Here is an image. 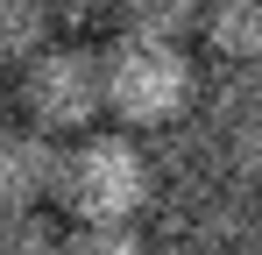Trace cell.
Segmentation results:
<instances>
[{"mask_svg":"<svg viewBox=\"0 0 262 255\" xmlns=\"http://www.w3.org/2000/svg\"><path fill=\"white\" fill-rule=\"evenodd\" d=\"M7 107H14V99H7V78H0V121H7Z\"/></svg>","mask_w":262,"mask_h":255,"instance_id":"obj_11","label":"cell"},{"mask_svg":"<svg viewBox=\"0 0 262 255\" xmlns=\"http://www.w3.org/2000/svg\"><path fill=\"white\" fill-rule=\"evenodd\" d=\"M149 241L142 220H64V248L78 255H135Z\"/></svg>","mask_w":262,"mask_h":255,"instance_id":"obj_9","label":"cell"},{"mask_svg":"<svg viewBox=\"0 0 262 255\" xmlns=\"http://www.w3.org/2000/svg\"><path fill=\"white\" fill-rule=\"evenodd\" d=\"M199 7L206 0H114V29H135V36H199Z\"/></svg>","mask_w":262,"mask_h":255,"instance_id":"obj_6","label":"cell"},{"mask_svg":"<svg viewBox=\"0 0 262 255\" xmlns=\"http://www.w3.org/2000/svg\"><path fill=\"white\" fill-rule=\"evenodd\" d=\"M199 36L220 64H262V0H206Z\"/></svg>","mask_w":262,"mask_h":255,"instance_id":"obj_5","label":"cell"},{"mask_svg":"<svg viewBox=\"0 0 262 255\" xmlns=\"http://www.w3.org/2000/svg\"><path fill=\"white\" fill-rule=\"evenodd\" d=\"M64 248V220L50 206H0V255H50Z\"/></svg>","mask_w":262,"mask_h":255,"instance_id":"obj_7","label":"cell"},{"mask_svg":"<svg viewBox=\"0 0 262 255\" xmlns=\"http://www.w3.org/2000/svg\"><path fill=\"white\" fill-rule=\"evenodd\" d=\"M156 199V163L128 128H85L64 135L50 206L64 220H142Z\"/></svg>","mask_w":262,"mask_h":255,"instance_id":"obj_2","label":"cell"},{"mask_svg":"<svg viewBox=\"0 0 262 255\" xmlns=\"http://www.w3.org/2000/svg\"><path fill=\"white\" fill-rule=\"evenodd\" d=\"M7 99L21 107V121L50 128V135H85L106 99H99V42L85 36H50L43 50H29L14 64Z\"/></svg>","mask_w":262,"mask_h":255,"instance_id":"obj_3","label":"cell"},{"mask_svg":"<svg viewBox=\"0 0 262 255\" xmlns=\"http://www.w3.org/2000/svg\"><path fill=\"white\" fill-rule=\"evenodd\" d=\"M99 99L128 135H170L199 107V57L177 36H135L114 29L99 42Z\"/></svg>","mask_w":262,"mask_h":255,"instance_id":"obj_1","label":"cell"},{"mask_svg":"<svg viewBox=\"0 0 262 255\" xmlns=\"http://www.w3.org/2000/svg\"><path fill=\"white\" fill-rule=\"evenodd\" d=\"M64 135L36 121H0V206H50Z\"/></svg>","mask_w":262,"mask_h":255,"instance_id":"obj_4","label":"cell"},{"mask_svg":"<svg viewBox=\"0 0 262 255\" xmlns=\"http://www.w3.org/2000/svg\"><path fill=\"white\" fill-rule=\"evenodd\" d=\"M50 14V29L57 36H78V29H99V22H114V0H36Z\"/></svg>","mask_w":262,"mask_h":255,"instance_id":"obj_10","label":"cell"},{"mask_svg":"<svg viewBox=\"0 0 262 255\" xmlns=\"http://www.w3.org/2000/svg\"><path fill=\"white\" fill-rule=\"evenodd\" d=\"M57 36L50 29V14L36 7V0H0V71H14L29 50H43V42Z\"/></svg>","mask_w":262,"mask_h":255,"instance_id":"obj_8","label":"cell"}]
</instances>
